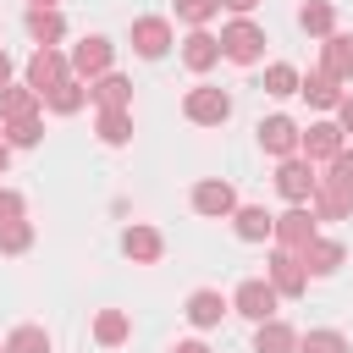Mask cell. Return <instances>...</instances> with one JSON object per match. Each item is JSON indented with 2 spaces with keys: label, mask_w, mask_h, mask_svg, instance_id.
I'll use <instances>...</instances> for the list:
<instances>
[{
  "label": "cell",
  "mask_w": 353,
  "mask_h": 353,
  "mask_svg": "<svg viewBox=\"0 0 353 353\" xmlns=\"http://www.w3.org/2000/svg\"><path fill=\"white\" fill-rule=\"evenodd\" d=\"M254 132H259V149H265V154H276V160L298 154V138H303V127H298L292 116H265Z\"/></svg>",
  "instance_id": "obj_10"
},
{
  "label": "cell",
  "mask_w": 353,
  "mask_h": 353,
  "mask_svg": "<svg viewBox=\"0 0 353 353\" xmlns=\"http://www.w3.org/2000/svg\"><path fill=\"white\" fill-rule=\"evenodd\" d=\"M320 182H325V188H336V193H347V199H353V149H342V154H336V160H331V165H325V176H320Z\"/></svg>",
  "instance_id": "obj_32"
},
{
  "label": "cell",
  "mask_w": 353,
  "mask_h": 353,
  "mask_svg": "<svg viewBox=\"0 0 353 353\" xmlns=\"http://www.w3.org/2000/svg\"><path fill=\"white\" fill-rule=\"evenodd\" d=\"M320 66L336 77V83H353V33H331L320 44Z\"/></svg>",
  "instance_id": "obj_21"
},
{
  "label": "cell",
  "mask_w": 353,
  "mask_h": 353,
  "mask_svg": "<svg viewBox=\"0 0 353 353\" xmlns=\"http://www.w3.org/2000/svg\"><path fill=\"white\" fill-rule=\"evenodd\" d=\"M22 210H28L22 193H17V188H0V226H6V221H22Z\"/></svg>",
  "instance_id": "obj_35"
},
{
  "label": "cell",
  "mask_w": 353,
  "mask_h": 353,
  "mask_svg": "<svg viewBox=\"0 0 353 353\" xmlns=\"http://www.w3.org/2000/svg\"><path fill=\"white\" fill-rule=\"evenodd\" d=\"M298 259H303V270H309V276H336V270H342V259H347V248H342L336 237H320V232H314V237L298 248Z\"/></svg>",
  "instance_id": "obj_11"
},
{
  "label": "cell",
  "mask_w": 353,
  "mask_h": 353,
  "mask_svg": "<svg viewBox=\"0 0 353 353\" xmlns=\"http://www.w3.org/2000/svg\"><path fill=\"white\" fill-rule=\"evenodd\" d=\"M182 116H188L193 127H221V121L232 116V94H226V88H210V83H199V88H188V99H182Z\"/></svg>",
  "instance_id": "obj_3"
},
{
  "label": "cell",
  "mask_w": 353,
  "mask_h": 353,
  "mask_svg": "<svg viewBox=\"0 0 353 353\" xmlns=\"http://www.w3.org/2000/svg\"><path fill=\"white\" fill-rule=\"evenodd\" d=\"M171 353H210V347H204V342H199V336H193V342H176V347H171Z\"/></svg>",
  "instance_id": "obj_38"
},
{
  "label": "cell",
  "mask_w": 353,
  "mask_h": 353,
  "mask_svg": "<svg viewBox=\"0 0 353 353\" xmlns=\"http://www.w3.org/2000/svg\"><path fill=\"white\" fill-rule=\"evenodd\" d=\"M0 353H6V347H0Z\"/></svg>",
  "instance_id": "obj_42"
},
{
  "label": "cell",
  "mask_w": 353,
  "mask_h": 353,
  "mask_svg": "<svg viewBox=\"0 0 353 353\" xmlns=\"http://www.w3.org/2000/svg\"><path fill=\"white\" fill-rule=\"evenodd\" d=\"M39 88H28V83H6L0 88V121H28V116H39Z\"/></svg>",
  "instance_id": "obj_20"
},
{
  "label": "cell",
  "mask_w": 353,
  "mask_h": 353,
  "mask_svg": "<svg viewBox=\"0 0 353 353\" xmlns=\"http://www.w3.org/2000/svg\"><path fill=\"white\" fill-rule=\"evenodd\" d=\"M298 66H287V61H270L265 66V94H276V99H287V94H298Z\"/></svg>",
  "instance_id": "obj_28"
},
{
  "label": "cell",
  "mask_w": 353,
  "mask_h": 353,
  "mask_svg": "<svg viewBox=\"0 0 353 353\" xmlns=\"http://www.w3.org/2000/svg\"><path fill=\"white\" fill-rule=\"evenodd\" d=\"M221 55H226V61H237V66H254V61L265 55V28H259V22H248V17L226 22V28H221Z\"/></svg>",
  "instance_id": "obj_1"
},
{
  "label": "cell",
  "mask_w": 353,
  "mask_h": 353,
  "mask_svg": "<svg viewBox=\"0 0 353 353\" xmlns=\"http://www.w3.org/2000/svg\"><path fill=\"white\" fill-rule=\"evenodd\" d=\"M127 336H132V320H127L121 309H99V314H94V342H99V347H121Z\"/></svg>",
  "instance_id": "obj_26"
},
{
  "label": "cell",
  "mask_w": 353,
  "mask_h": 353,
  "mask_svg": "<svg viewBox=\"0 0 353 353\" xmlns=\"http://www.w3.org/2000/svg\"><path fill=\"white\" fill-rule=\"evenodd\" d=\"M33 248V221H6L0 226V254H28Z\"/></svg>",
  "instance_id": "obj_31"
},
{
  "label": "cell",
  "mask_w": 353,
  "mask_h": 353,
  "mask_svg": "<svg viewBox=\"0 0 353 353\" xmlns=\"http://www.w3.org/2000/svg\"><path fill=\"white\" fill-rule=\"evenodd\" d=\"M221 6H226V11H237V17H248V11L259 6V0H221Z\"/></svg>",
  "instance_id": "obj_37"
},
{
  "label": "cell",
  "mask_w": 353,
  "mask_h": 353,
  "mask_svg": "<svg viewBox=\"0 0 353 353\" xmlns=\"http://www.w3.org/2000/svg\"><path fill=\"white\" fill-rule=\"evenodd\" d=\"M265 276H270V287L281 292V298H303L309 292V270H303V259L292 254V248H270V259H265Z\"/></svg>",
  "instance_id": "obj_4"
},
{
  "label": "cell",
  "mask_w": 353,
  "mask_h": 353,
  "mask_svg": "<svg viewBox=\"0 0 353 353\" xmlns=\"http://www.w3.org/2000/svg\"><path fill=\"white\" fill-rule=\"evenodd\" d=\"M254 353H298V331L287 320H259L254 325Z\"/></svg>",
  "instance_id": "obj_22"
},
{
  "label": "cell",
  "mask_w": 353,
  "mask_h": 353,
  "mask_svg": "<svg viewBox=\"0 0 353 353\" xmlns=\"http://www.w3.org/2000/svg\"><path fill=\"white\" fill-rule=\"evenodd\" d=\"M61 77H72V55H61L55 44H39L28 55V88H39V99H44V88H55Z\"/></svg>",
  "instance_id": "obj_8"
},
{
  "label": "cell",
  "mask_w": 353,
  "mask_h": 353,
  "mask_svg": "<svg viewBox=\"0 0 353 353\" xmlns=\"http://www.w3.org/2000/svg\"><path fill=\"white\" fill-rule=\"evenodd\" d=\"M88 105V83L83 77H61L55 88H44V110H55V116H77Z\"/></svg>",
  "instance_id": "obj_17"
},
{
  "label": "cell",
  "mask_w": 353,
  "mask_h": 353,
  "mask_svg": "<svg viewBox=\"0 0 353 353\" xmlns=\"http://www.w3.org/2000/svg\"><path fill=\"white\" fill-rule=\"evenodd\" d=\"M6 83H11V55L0 50V88H6Z\"/></svg>",
  "instance_id": "obj_39"
},
{
  "label": "cell",
  "mask_w": 353,
  "mask_h": 353,
  "mask_svg": "<svg viewBox=\"0 0 353 353\" xmlns=\"http://www.w3.org/2000/svg\"><path fill=\"white\" fill-rule=\"evenodd\" d=\"M28 33H33L39 44H61V39H66V17H61L55 6H28Z\"/></svg>",
  "instance_id": "obj_25"
},
{
  "label": "cell",
  "mask_w": 353,
  "mask_h": 353,
  "mask_svg": "<svg viewBox=\"0 0 353 353\" xmlns=\"http://www.w3.org/2000/svg\"><path fill=\"white\" fill-rule=\"evenodd\" d=\"M132 50H138L143 61H160V55L171 50V22H165V17H138V22H132Z\"/></svg>",
  "instance_id": "obj_12"
},
{
  "label": "cell",
  "mask_w": 353,
  "mask_h": 353,
  "mask_svg": "<svg viewBox=\"0 0 353 353\" xmlns=\"http://www.w3.org/2000/svg\"><path fill=\"white\" fill-rule=\"evenodd\" d=\"M215 61H221V39L204 33V28H193V33L182 39V66H188V72H210Z\"/></svg>",
  "instance_id": "obj_16"
},
{
  "label": "cell",
  "mask_w": 353,
  "mask_h": 353,
  "mask_svg": "<svg viewBox=\"0 0 353 353\" xmlns=\"http://www.w3.org/2000/svg\"><path fill=\"white\" fill-rule=\"evenodd\" d=\"M232 226H237L243 243H265V237H276V215L259 210V204H237V210H232Z\"/></svg>",
  "instance_id": "obj_18"
},
{
  "label": "cell",
  "mask_w": 353,
  "mask_h": 353,
  "mask_svg": "<svg viewBox=\"0 0 353 353\" xmlns=\"http://www.w3.org/2000/svg\"><path fill=\"white\" fill-rule=\"evenodd\" d=\"M298 353H353V342L342 331H303L298 336Z\"/></svg>",
  "instance_id": "obj_30"
},
{
  "label": "cell",
  "mask_w": 353,
  "mask_h": 353,
  "mask_svg": "<svg viewBox=\"0 0 353 353\" xmlns=\"http://www.w3.org/2000/svg\"><path fill=\"white\" fill-rule=\"evenodd\" d=\"M121 254H127L132 265H154V259L165 254V237H160L154 226H127V232H121Z\"/></svg>",
  "instance_id": "obj_15"
},
{
  "label": "cell",
  "mask_w": 353,
  "mask_h": 353,
  "mask_svg": "<svg viewBox=\"0 0 353 353\" xmlns=\"http://www.w3.org/2000/svg\"><path fill=\"white\" fill-rule=\"evenodd\" d=\"M298 28L314 33V39H331V33H336V6H331V0H303V6H298Z\"/></svg>",
  "instance_id": "obj_24"
},
{
  "label": "cell",
  "mask_w": 353,
  "mask_h": 353,
  "mask_svg": "<svg viewBox=\"0 0 353 353\" xmlns=\"http://www.w3.org/2000/svg\"><path fill=\"white\" fill-rule=\"evenodd\" d=\"M298 149H303V160L331 165V160L347 149V132H342L336 121H309V127H303V138H298Z\"/></svg>",
  "instance_id": "obj_7"
},
{
  "label": "cell",
  "mask_w": 353,
  "mask_h": 353,
  "mask_svg": "<svg viewBox=\"0 0 353 353\" xmlns=\"http://www.w3.org/2000/svg\"><path fill=\"white\" fill-rule=\"evenodd\" d=\"M226 309H232V303H226L215 287H199V292H188V309H182V314H188L199 331H210V325H221V314H226Z\"/></svg>",
  "instance_id": "obj_19"
},
{
  "label": "cell",
  "mask_w": 353,
  "mask_h": 353,
  "mask_svg": "<svg viewBox=\"0 0 353 353\" xmlns=\"http://www.w3.org/2000/svg\"><path fill=\"white\" fill-rule=\"evenodd\" d=\"M6 353H50V331L44 325H17L6 336Z\"/></svg>",
  "instance_id": "obj_29"
},
{
  "label": "cell",
  "mask_w": 353,
  "mask_h": 353,
  "mask_svg": "<svg viewBox=\"0 0 353 353\" xmlns=\"http://www.w3.org/2000/svg\"><path fill=\"white\" fill-rule=\"evenodd\" d=\"M110 55H116V44H110L105 33H88V39H77V44H72V77H83V83L105 77V72H110Z\"/></svg>",
  "instance_id": "obj_6"
},
{
  "label": "cell",
  "mask_w": 353,
  "mask_h": 353,
  "mask_svg": "<svg viewBox=\"0 0 353 353\" xmlns=\"http://www.w3.org/2000/svg\"><path fill=\"white\" fill-rule=\"evenodd\" d=\"M215 11H221V0H176V17H182V22H193V28H204Z\"/></svg>",
  "instance_id": "obj_34"
},
{
  "label": "cell",
  "mask_w": 353,
  "mask_h": 353,
  "mask_svg": "<svg viewBox=\"0 0 353 353\" xmlns=\"http://www.w3.org/2000/svg\"><path fill=\"white\" fill-rule=\"evenodd\" d=\"M88 99H94L99 110H132V77L105 72V77H94V83H88Z\"/></svg>",
  "instance_id": "obj_13"
},
{
  "label": "cell",
  "mask_w": 353,
  "mask_h": 353,
  "mask_svg": "<svg viewBox=\"0 0 353 353\" xmlns=\"http://www.w3.org/2000/svg\"><path fill=\"white\" fill-rule=\"evenodd\" d=\"M309 237H314V210L292 204L287 215H276V243H281V248H292V254H298Z\"/></svg>",
  "instance_id": "obj_14"
},
{
  "label": "cell",
  "mask_w": 353,
  "mask_h": 353,
  "mask_svg": "<svg viewBox=\"0 0 353 353\" xmlns=\"http://www.w3.org/2000/svg\"><path fill=\"white\" fill-rule=\"evenodd\" d=\"M276 303H281V292L270 287V276H248L237 292H232V309L243 314V320H276Z\"/></svg>",
  "instance_id": "obj_5"
},
{
  "label": "cell",
  "mask_w": 353,
  "mask_h": 353,
  "mask_svg": "<svg viewBox=\"0 0 353 353\" xmlns=\"http://www.w3.org/2000/svg\"><path fill=\"white\" fill-rule=\"evenodd\" d=\"M94 132H99V143H110V149L132 143V110H99Z\"/></svg>",
  "instance_id": "obj_27"
},
{
  "label": "cell",
  "mask_w": 353,
  "mask_h": 353,
  "mask_svg": "<svg viewBox=\"0 0 353 353\" xmlns=\"http://www.w3.org/2000/svg\"><path fill=\"white\" fill-rule=\"evenodd\" d=\"M39 138H44V121H39V116H28V121H6V143H11V149H33Z\"/></svg>",
  "instance_id": "obj_33"
},
{
  "label": "cell",
  "mask_w": 353,
  "mask_h": 353,
  "mask_svg": "<svg viewBox=\"0 0 353 353\" xmlns=\"http://www.w3.org/2000/svg\"><path fill=\"white\" fill-rule=\"evenodd\" d=\"M314 188H320V171H314V160H303V154H287V160L276 165V193H281L287 204H309V199H314Z\"/></svg>",
  "instance_id": "obj_2"
},
{
  "label": "cell",
  "mask_w": 353,
  "mask_h": 353,
  "mask_svg": "<svg viewBox=\"0 0 353 353\" xmlns=\"http://www.w3.org/2000/svg\"><path fill=\"white\" fill-rule=\"evenodd\" d=\"M28 6H55V0H28Z\"/></svg>",
  "instance_id": "obj_41"
},
{
  "label": "cell",
  "mask_w": 353,
  "mask_h": 353,
  "mask_svg": "<svg viewBox=\"0 0 353 353\" xmlns=\"http://www.w3.org/2000/svg\"><path fill=\"white\" fill-rule=\"evenodd\" d=\"M6 165H11V143H6V132H0V176H6Z\"/></svg>",
  "instance_id": "obj_40"
},
{
  "label": "cell",
  "mask_w": 353,
  "mask_h": 353,
  "mask_svg": "<svg viewBox=\"0 0 353 353\" xmlns=\"http://www.w3.org/2000/svg\"><path fill=\"white\" fill-rule=\"evenodd\" d=\"M298 94H303L309 105H320V110H336V105H342V83H336L325 66H320V72H309V77L298 83Z\"/></svg>",
  "instance_id": "obj_23"
},
{
  "label": "cell",
  "mask_w": 353,
  "mask_h": 353,
  "mask_svg": "<svg viewBox=\"0 0 353 353\" xmlns=\"http://www.w3.org/2000/svg\"><path fill=\"white\" fill-rule=\"evenodd\" d=\"M336 127L353 138V94H342V105H336Z\"/></svg>",
  "instance_id": "obj_36"
},
{
  "label": "cell",
  "mask_w": 353,
  "mask_h": 353,
  "mask_svg": "<svg viewBox=\"0 0 353 353\" xmlns=\"http://www.w3.org/2000/svg\"><path fill=\"white\" fill-rule=\"evenodd\" d=\"M193 210H199L204 221H226V215L237 210V188L221 182V176H204V182H193Z\"/></svg>",
  "instance_id": "obj_9"
}]
</instances>
